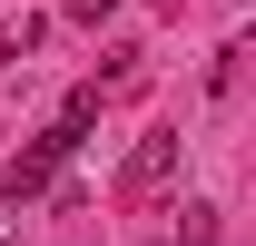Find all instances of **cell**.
Returning a JSON list of instances; mask_svg holds the SVG:
<instances>
[{"instance_id":"6da1fadb","label":"cell","mask_w":256,"mask_h":246,"mask_svg":"<svg viewBox=\"0 0 256 246\" xmlns=\"http://www.w3.org/2000/svg\"><path fill=\"white\" fill-rule=\"evenodd\" d=\"M178 148H188V138H138V148H128V197H148V187H168V178H178Z\"/></svg>"},{"instance_id":"7a4b0ae2","label":"cell","mask_w":256,"mask_h":246,"mask_svg":"<svg viewBox=\"0 0 256 246\" xmlns=\"http://www.w3.org/2000/svg\"><path fill=\"white\" fill-rule=\"evenodd\" d=\"M178 246H217V207H188V226H178Z\"/></svg>"}]
</instances>
